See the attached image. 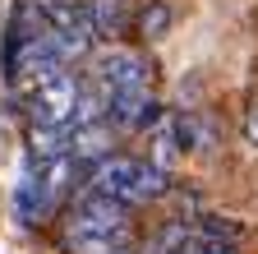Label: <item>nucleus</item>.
Instances as JSON below:
<instances>
[{"mask_svg": "<svg viewBox=\"0 0 258 254\" xmlns=\"http://www.w3.org/2000/svg\"><path fill=\"white\" fill-rule=\"evenodd\" d=\"M64 245L74 254H129V245H134L129 208L83 189V199L74 204L70 222H64Z\"/></svg>", "mask_w": 258, "mask_h": 254, "instance_id": "f257e3e1", "label": "nucleus"}, {"mask_svg": "<svg viewBox=\"0 0 258 254\" xmlns=\"http://www.w3.org/2000/svg\"><path fill=\"white\" fill-rule=\"evenodd\" d=\"M88 194H102V199H115L124 208H139V204H152L171 189V171H161L143 157H129V153H106L102 162L88 167Z\"/></svg>", "mask_w": 258, "mask_h": 254, "instance_id": "f03ea898", "label": "nucleus"}, {"mask_svg": "<svg viewBox=\"0 0 258 254\" xmlns=\"http://www.w3.org/2000/svg\"><path fill=\"white\" fill-rule=\"evenodd\" d=\"M23 97H28L32 125H74V111H79V97H83V79L74 70H55L51 79L32 83Z\"/></svg>", "mask_w": 258, "mask_h": 254, "instance_id": "7ed1b4c3", "label": "nucleus"}, {"mask_svg": "<svg viewBox=\"0 0 258 254\" xmlns=\"http://www.w3.org/2000/svg\"><path fill=\"white\" fill-rule=\"evenodd\" d=\"M148 74H152V65L139 51H129V46H106L102 56H97V65H92V83L102 88V92L148 88Z\"/></svg>", "mask_w": 258, "mask_h": 254, "instance_id": "20e7f679", "label": "nucleus"}, {"mask_svg": "<svg viewBox=\"0 0 258 254\" xmlns=\"http://www.w3.org/2000/svg\"><path fill=\"white\" fill-rule=\"evenodd\" d=\"M166 116L161 102L152 97L148 88H129V92H106V120L115 125L120 134H143Z\"/></svg>", "mask_w": 258, "mask_h": 254, "instance_id": "39448f33", "label": "nucleus"}, {"mask_svg": "<svg viewBox=\"0 0 258 254\" xmlns=\"http://www.w3.org/2000/svg\"><path fill=\"white\" fill-rule=\"evenodd\" d=\"M55 208H60V199L51 194V185L28 167L23 180H19V189H14V213H19V222H23V227H37V222H46Z\"/></svg>", "mask_w": 258, "mask_h": 254, "instance_id": "423d86ee", "label": "nucleus"}, {"mask_svg": "<svg viewBox=\"0 0 258 254\" xmlns=\"http://www.w3.org/2000/svg\"><path fill=\"white\" fill-rule=\"evenodd\" d=\"M115 125L102 116V120H83V125H70V157L74 162H83V167H92V162H102V157L111 153V143H115Z\"/></svg>", "mask_w": 258, "mask_h": 254, "instance_id": "0eeeda50", "label": "nucleus"}, {"mask_svg": "<svg viewBox=\"0 0 258 254\" xmlns=\"http://www.w3.org/2000/svg\"><path fill=\"white\" fill-rule=\"evenodd\" d=\"M184 153H189V148H184V139H180V116H161V120L152 125V153H148V162L161 167V171H171Z\"/></svg>", "mask_w": 258, "mask_h": 254, "instance_id": "6e6552de", "label": "nucleus"}, {"mask_svg": "<svg viewBox=\"0 0 258 254\" xmlns=\"http://www.w3.org/2000/svg\"><path fill=\"white\" fill-rule=\"evenodd\" d=\"M171 23H175V10L166 5V0H143L139 14H134V33L143 42H161L171 33Z\"/></svg>", "mask_w": 258, "mask_h": 254, "instance_id": "1a4fd4ad", "label": "nucleus"}, {"mask_svg": "<svg viewBox=\"0 0 258 254\" xmlns=\"http://www.w3.org/2000/svg\"><path fill=\"white\" fill-rule=\"evenodd\" d=\"M88 19H92V33L97 37H120L124 28H129L124 0H88Z\"/></svg>", "mask_w": 258, "mask_h": 254, "instance_id": "9d476101", "label": "nucleus"}, {"mask_svg": "<svg viewBox=\"0 0 258 254\" xmlns=\"http://www.w3.org/2000/svg\"><path fill=\"white\" fill-rule=\"evenodd\" d=\"M199 236H217V240H235V245H240L244 231L235 227L231 217H203V222H199Z\"/></svg>", "mask_w": 258, "mask_h": 254, "instance_id": "9b49d317", "label": "nucleus"}, {"mask_svg": "<svg viewBox=\"0 0 258 254\" xmlns=\"http://www.w3.org/2000/svg\"><path fill=\"white\" fill-rule=\"evenodd\" d=\"M194 254H240L235 240H217V236H199L194 231Z\"/></svg>", "mask_w": 258, "mask_h": 254, "instance_id": "f8f14e48", "label": "nucleus"}, {"mask_svg": "<svg viewBox=\"0 0 258 254\" xmlns=\"http://www.w3.org/2000/svg\"><path fill=\"white\" fill-rule=\"evenodd\" d=\"M240 134H244V143H249V148H258V102L244 111V125H240Z\"/></svg>", "mask_w": 258, "mask_h": 254, "instance_id": "ddd939ff", "label": "nucleus"}]
</instances>
